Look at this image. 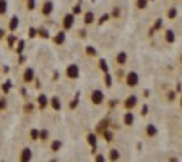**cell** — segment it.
Segmentation results:
<instances>
[{
  "label": "cell",
  "instance_id": "7402d4cb",
  "mask_svg": "<svg viewBox=\"0 0 182 162\" xmlns=\"http://www.w3.org/2000/svg\"><path fill=\"white\" fill-rule=\"evenodd\" d=\"M38 141H42V143L49 141V131L46 129H41L39 130V133H38Z\"/></svg>",
  "mask_w": 182,
  "mask_h": 162
},
{
  "label": "cell",
  "instance_id": "7dc6e473",
  "mask_svg": "<svg viewBox=\"0 0 182 162\" xmlns=\"http://www.w3.org/2000/svg\"><path fill=\"white\" fill-rule=\"evenodd\" d=\"M148 2H154V0H148Z\"/></svg>",
  "mask_w": 182,
  "mask_h": 162
},
{
  "label": "cell",
  "instance_id": "52a82bcc",
  "mask_svg": "<svg viewBox=\"0 0 182 162\" xmlns=\"http://www.w3.org/2000/svg\"><path fill=\"white\" fill-rule=\"evenodd\" d=\"M53 13V2L52 0H45V2L41 4V16L44 17H49Z\"/></svg>",
  "mask_w": 182,
  "mask_h": 162
},
{
  "label": "cell",
  "instance_id": "ffe728a7",
  "mask_svg": "<svg viewBox=\"0 0 182 162\" xmlns=\"http://www.w3.org/2000/svg\"><path fill=\"white\" fill-rule=\"evenodd\" d=\"M107 159H108V161H112V162L119 161V159H121V152H119V149L111 148V149L108 151V157H107Z\"/></svg>",
  "mask_w": 182,
  "mask_h": 162
},
{
  "label": "cell",
  "instance_id": "9a60e30c",
  "mask_svg": "<svg viewBox=\"0 0 182 162\" xmlns=\"http://www.w3.org/2000/svg\"><path fill=\"white\" fill-rule=\"evenodd\" d=\"M122 120H123V124L126 126V127H132V126L135 124V113H133L132 110H126Z\"/></svg>",
  "mask_w": 182,
  "mask_h": 162
},
{
  "label": "cell",
  "instance_id": "8d00e7d4",
  "mask_svg": "<svg viewBox=\"0 0 182 162\" xmlns=\"http://www.w3.org/2000/svg\"><path fill=\"white\" fill-rule=\"evenodd\" d=\"M35 6H37L35 0H27V10H35Z\"/></svg>",
  "mask_w": 182,
  "mask_h": 162
},
{
  "label": "cell",
  "instance_id": "2e32d148",
  "mask_svg": "<svg viewBox=\"0 0 182 162\" xmlns=\"http://www.w3.org/2000/svg\"><path fill=\"white\" fill-rule=\"evenodd\" d=\"M48 101H49V98L46 97L45 94H39L37 97V106L39 110H45L48 108Z\"/></svg>",
  "mask_w": 182,
  "mask_h": 162
},
{
  "label": "cell",
  "instance_id": "d6986e66",
  "mask_svg": "<svg viewBox=\"0 0 182 162\" xmlns=\"http://www.w3.org/2000/svg\"><path fill=\"white\" fill-rule=\"evenodd\" d=\"M49 148L52 152H59L62 148H63V141H60V140H52L49 144Z\"/></svg>",
  "mask_w": 182,
  "mask_h": 162
},
{
  "label": "cell",
  "instance_id": "603a6c76",
  "mask_svg": "<svg viewBox=\"0 0 182 162\" xmlns=\"http://www.w3.org/2000/svg\"><path fill=\"white\" fill-rule=\"evenodd\" d=\"M98 68H100V71H102V73H108L109 71V67H108V63H107L105 59H98V63H97Z\"/></svg>",
  "mask_w": 182,
  "mask_h": 162
},
{
  "label": "cell",
  "instance_id": "ba28073f",
  "mask_svg": "<svg viewBox=\"0 0 182 162\" xmlns=\"http://www.w3.org/2000/svg\"><path fill=\"white\" fill-rule=\"evenodd\" d=\"M35 81V71L32 67H25L23 71V83L24 84H32Z\"/></svg>",
  "mask_w": 182,
  "mask_h": 162
},
{
  "label": "cell",
  "instance_id": "ab89813d",
  "mask_svg": "<svg viewBox=\"0 0 182 162\" xmlns=\"http://www.w3.org/2000/svg\"><path fill=\"white\" fill-rule=\"evenodd\" d=\"M28 37L31 38H35L37 37V28H34V27H31V28H29V31H28Z\"/></svg>",
  "mask_w": 182,
  "mask_h": 162
},
{
  "label": "cell",
  "instance_id": "7a4b0ae2",
  "mask_svg": "<svg viewBox=\"0 0 182 162\" xmlns=\"http://www.w3.org/2000/svg\"><path fill=\"white\" fill-rule=\"evenodd\" d=\"M90 99H91V104L95 105V106H100V105L104 104V101H105V94H104L101 89L95 88L91 91L90 94Z\"/></svg>",
  "mask_w": 182,
  "mask_h": 162
},
{
  "label": "cell",
  "instance_id": "d590c367",
  "mask_svg": "<svg viewBox=\"0 0 182 162\" xmlns=\"http://www.w3.org/2000/svg\"><path fill=\"white\" fill-rule=\"evenodd\" d=\"M7 41H8V46L13 48V45L17 42V38H16V35H14V32H11V34L8 35V37H7Z\"/></svg>",
  "mask_w": 182,
  "mask_h": 162
},
{
  "label": "cell",
  "instance_id": "f546056e",
  "mask_svg": "<svg viewBox=\"0 0 182 162\" xmlns=\"http://www.w3.org/2000/svg\"><path fill=\"white\" fill-rule=\"evenodd\" d=\"M104 84H105L107 88H111L112 87V76L108 73H104Z\"/></svg>",
  "mask_w": 182,
  "mask_h": 162
},
{
  "label": "cell",
  "instance_id": "4316f807",
  "mask_svg": "<svg viewBox=\"0 0 182 162\" xmlns=\"http://www.w3.org/2000/svg\"><path fill=\"white\" fill-rule=\"evenodd\" d=\"M24 48H25V42H24V39H17V42H16V53L17 55H21Z\"/></svg>",
  "mask_w": 182,
  "mask_h": 162
},
{
  "label": "cell",
  "instance_id": "6da1fadb",
  "mask_svg": "<svg viewBox=\"0 0 182 162\" xmlns=\"http://www.w3.org/2000/svg\"><path fill=\"white\" fill-rule=\"evenodd\" d=\"M140 83V77L139 74H137V71L135 70H130L126 73V76H125V84H126L129 88H136L137 85H139Z\"/></svg>",
  "mask_w": 182,
  "mask_h": 162
},
{
  "label": "cell",
  "instance_id": "836d02e7",
  "mask_svg": "<svg viewBox=\"0 0 182 162\" xmlns=\"http://www.w3.org/2000/svg\"><path fill=\"white\" fill-rule=\"evenodd\" d=\"M35 109V105L32 104V102H27L25 105H24V112L25 113H32Z\"/></svg>",
  "mask_w": 182,
  "mask_h": 162
},
{
  "label": "cell",
  "instance_id": "cb8c5ba5",
  "mask_svg": "<svg viewBox=\"0 0 182 162\" xmlns=\"http://www.w3.org/2000/svg\"><path fill=\"white\" fill-rule=\"evenodd\" d=\"M121 14H122L121 7H119V6H114V8H112V11L109 13V16H111V18L118 20V18H121Z\"/></svg>",
  "mask_w": 182,
  "mask_h": 162
},
{
  "label": "cell",
  "instance_id": "d6a6232c",
  "mask_svg": "<svg viewBox=\"0 0 182 162\" xmlns=\"http://www.w3.org/2000/svg\"><path fill=\"white\" fill-rule=\"evenodd\" d=\"M161 27H163V20L159 18V20L156 21V24H154V25L151 27V32H150V34H154V32H156V31H160V29H161Z\"/></svg>",
  "mask_w": 182,
  "mask_h": 162
},
{
  "label": "cell",
  "instance_id": "484cf974",
  "mask_svg": "<svg viewBox=\"0 0 182 162\" xmlns=\"http://www.w3.org/2000/svg\"><path fill=\"white\" fill-rule=\"evenodd\" d=\"M148 6V0H136L135 2V7L137 10H146Z\"/></svg>",
  "mask_w": 182,
  "mask_h": 162
},
{
  "label": "cell",
  "instance_id": "f6af8a7d",
  "mask_svg": "<svg viewBox=\"0 0 182 162\" xmlns=\"http://www.w3.org/2000/svg\"><path fill=\"white\" fill-rule=\"evenodd\" d=\"M177 94H178V95L181 94V83H178V84H177Z\"/></svg>",
  "mask_w": 182,
  "mask_h": 162
},
{
  "label": "cell",
  "instance_id": "60d3db41",
  "mask_svg": "<svg viewBox=\"0 0 182 162\" xmlns=\"http://www.w3.org/2000/svg\"><path fill=\"white\" fill-rule=\"evenodd\" d=\"M3 91H4V94H7V92L10 91V81H6V83L3 84Z\"/></svg>",
  "mask_w": 182,
  "mask_h": 162
},
{
  "label": "cell",
  "instance_id": "e575fe53",
  "mask_svg": "<svg viewBox=\"0 0 182 162\" xmlns=\"http://www.w3.org/2000/svg\"><path fill=\"white\" fill-rule=\"evenodd\" d=\"M86 53H87L88 56H92V58L97 56V50H95L94 46H86Z\"/></svg>",
  "mask_w": 182,
  "mask_h": 162
},
{
  "label": "cell",
  "instance_id": "30bf717a",
  "mask_svg": "<svg viewBox=\"0 0 182 162\" xmlns=\"http://www.w3.org/2000/svg\"><path fill=\"white\" fill-rule=\"evenodd\" d=\"M52 42L56 45V46H62V45H65V42H66V31H63V29L58 31L52 37Z\"/></svg>",
  "mask_w": 182,
  "mask_h": 162
},
{
  "label": "cell",
  "instance_id": "7c38bea8",
  "mask_svg": "<svg viewBox=\"0 0 182 162\" xmlns=\"http://www.w3.org/2000/svg\"><path fill=\"white\" fill-rule=\"evenodd\" d=\"M18 159L21 162H28L32 159V149L29 148V147H24L21 148V151H20L18 154Z\"/></svg>",
  "mask_w": 182,
  "mask_h": 162
},
{
  "label": "cell",
  "instance_id": "4dcf8cb0",
  "mask_svg": "<svg viewBox=\"0 0 182 162\" xmlns=\"http://www.w3.org/2000/svg\"><path fill=\"white\" fill-rule=\"evenodd\" d=\"M7 8H8L7 0H0V16H4L7 13Z\"/></svg>",
  "mask_w": 182,
  "mask_h": 162
},
{
  "label": "cell",
  "instance_id": "277c9868",
  "mask_svg": "<svg viewBox=\"0 0 182 162\" xmlns=\"http://www.w3.org/2000/svg\"><path fill=\"white\" fill-rule=\"evenodd\" d=\"M65 76L69 80H77L80 77V67L76 63H70L66 67V70H65Z\"/></svg>",
  "mask_w": 182,
  "mask_h": 162
},
{
  "label": "cell",
  "instance_id": "74e56055",
  "mask_svg": "<svg viewBox=\"0 0 182 162\" xmlns=\"http://www.w3.org/2000/svg\"><path fill=\"white\" fill-rule=\"evenodd\" d=\"M6 108H7V99L3 97V98H0V112H3Z\"/></svg>",
  "mask_w": 182,
  "mask_h": 162
},
{
  "label": "cell",
  "instance_id": "5bb4252c",
  "mask_svg": "<svg viewBox=\"0 0 182 162\" xmlns=\"http://www.w3.org/2000/svg\"><path fill=\"white\" fill-rule=\"evenodd\" d=\"M144 133H146V136H147V139H154V137H157V134H159V129H157L156 124L148 123L144 129Z\"/></svg>",
  "mask_w": 182,
  "mask_h": 162
},
{
  "label": "cell",
  "instance_id": "e0dca14e",
  "mask_svg": "<svg viewBox=\"0 0 182 162\" xmlns=\"http://www.w3.org/2000/svg\"><path fill=\"white\" fill-rule=\"evenodd\" d=\"M87 144L91 147L92 151H95V148H97V145H98V137H97V134H95V133L87 134Z\"/></svg>",
  "mask_w": 182,
  "mask_h": 162
},
{
  "label": "cell",
  "instance_id": "f35d334b",
  "mask_svg": "<svg viewBox=\"0 0 182 162\" xmlns=\"http://www.w3.org/2000/svg\"><path fill=\"white\" fill-rule=\"evenodd\" d=\"M109 18H111V16H109V13H105V14H102V17H101V20L98 21V24H100V25H101V24H104V23H105V21H108Z\"/></svg>",
  "mask_w": 182,
  "mask_h": 162
},
{
  "label": "cell",
  "instance_id": "d4e9b609",
  "mask_svg": "<svg viewBox=\"0 0 182 162\" xmlns=\"http://www.w3.org/2000/svg\"><path fill=\"white\" fill-rule=\"evenodd\" d=\"M102 137L107 140V143H111L112 140H114V133H112V130H109V129L107 127L102 130Z\"/></svg>",
  "mask_w": 182,
  "mask_h": 162
},
{
  "label": "cell",
  "instance_id": "8fae6325",
  "mask_svg": "<svg viewBox=\"0 0 182 162\" xmlns=\"http://www.w3.org/2000/svg\"><path fill=\"white\" fill-rule=\"evenodd\" d=\"M127 60H129V55H127L125 50H121V52L116 53L115 56V63L119 66V67H123L125 64L127 63Z\"/></svg>",
  "mask_w": 182,
  "mask_h": 162
},
{
  "label": "cell",
  "instance_id": "ee69618b",
  "mask_svg": "<svg viewBox=\"0 0 182 162\" xmlns=\"http://www.w3.org/2000/svg\"><path fill=\"white\" fill-rule=\"evenodd\" d=\"M116 76H118V78H122V77H123V71L118 70V71H116Z\"/></svg>",
  "mask_w": 182,
  "mask_h": 162
},
{
  "label": "cell",
  "instance_id": "7bdbcfd3",
  "mask_svg": "<svg viewBox=\"0 0 182 162\" xmlns=\"http://www.w3.org/2000/svg\"><path fill=\"white\" fill-rule=\"evenodd\" d=\"M147 112H148V106H147V105H143V106H142V109H140V115H143V116H144Z\"/></svg>",
  "mask_w": 182,
  "mask_h": 162
},
{
  "label": "cell",
  "instance_id": "3957f363",
  "mask_svg": "<svg viewBox=\"0 0 182 162\" xmlns=\"http://www.w3.org/2000/svg\"><path fill=\"white\" fill-rule=\"evenodd\" d=\"M74 23H76V16L73 13H66L63 16V18H62V29L66 32L70 31L73 28Z\"/></svg>",
  "mask_w": 182,
  "mask_h": 162
},
{
  "label": "cell",
  "instance_id": "5b68a950",
  "mask_svg": "<svg viewBox=\"0 0 182 162\" xmlns=\"http://www.w3.org/2000/svg\"><path fill=\"white\" fill-rule=\"evenodd\" d=\"M137 102H139L137 97H136L135 94H132V95H129V97L125 98V101H123V104H122V106H123L125 110H133L137 106Z\"/></svg>",
  "mask_w": 182,
  "mask_h": 162
},
{
  "label": "cell",
  "instance_id": "9c48e42d",
  "mask_svg": "<svg viewBox=\"0 0 182 162\" xmlns=\"http://www.w3.org/2000/svg\"><path fill=\"white\" fill-rule=\"evenodd\" d=\"M163 39H164L165 43L172 45V43H175V42H177V34H175L174 29L167 28L165 31H164V34H163Z\"/></svg>",
  "mask_w": 182,
  "mask_h": 162
},
{
  "label": "cell",
  "instance_id": "8992f818",
  "mask_svg": "<svg viewBox=\"0 0 182 162\" xmlns=\"http://www.w3.org/2000/svg\"><path fill=\"white\" fill-rule=\"evenodd\" d=\"M48 106H50V109H53L55 112H60L62 110V99L58 97V95H52L48 101Z\"/></svg>",
  "mask_w": 182,
  "mask_h": 162
},
{
  "label": "cell",
  "instance_id": "4fadbf2b",
  "mask_svg": "<svg viewBox=\"0 0 182 162\" xmlns=\"http://www.w3.org/2000/svg\"><path fill=\"white\" fill-rule=\"evenodd\" d=\"M95 20H97V17H95L94 11L87 10L84 14H83V24H84L86 27H90V25H92V24L95 23Z\"/></svg>",
  "mask_w": 182,
  "mask_h": 162
},
{
  "label": "cell",
  "instance_id": "44dd1931",
  "mask_svg": "<svg viewBox=\"0 0 182 162\" xmlns=\"http://www.w3.org/2000/svg\"><path fill=\"white\" fill-rule=\"evenodd\" d=\"M165 16H167V18H168L169 21H172V20H175L178 17V8L175 7V6H171V7L167 10V13H165Z\"/></svg>",
  "mask_w": 182,
  "mask_h": 162
},
{
  "label": "cell",
  "instance_id": "1f68e13d",
  "mask_svg": "<svg viewBox=\"0 0 182 162\" xmlns=\"http://www.w3.org/2000/svg\"><path fill=\"white\" fill-rule=\"evenodd\" d=\"M38 133H39L38 129H31V130H29V134H28L29 140H31V141H38Z\"/></svg>",
  "mask_w": 182,
  "mask_h": 162
},
{
  "label": "cell",
  "instance_id": "bcb514c9",
  "mask_svg": "<svg viewBox=\"0 0 182 162\" xmlns=\"http://www.w3.org/2000/svg\"><path fill=\"white\" fill-rule=\"evenodd\" d=\"M3 35H4V31H3V29H0V38H2Z\"/></svg>",
  "mask_w": 182,
  "mask_h": 162
},
{
  "label": "cell",
  "instance_id": "b9f144b4",
  "mask_svg": "<svg viewBox=\"0 0 182 162\" xmlns=\"http://www.w3.org/2000/svg\"><path fill=\"white\" fill-rule=\"evenodd\" d=\"M94 161H107V157H104L102 154H95L94 155Z\"/></svg>",
  "mask_w": 182,
  "mask_h": 162
},
{
  "label": "cell",
  "instance_id": "ac0fdd59",
  "mask_svg": "<svg viewBox=\"0 0 182 162\" xmlns=\"http://www.w3.org/2000/svg\"><path fill=\"white\" fill-rule=\"evenodd\" d=\"M18 25H20V18L17 16H13L8 21V31L10 32H16L18 29Z\"/></svg>",
  "mask_w": 182,
  "mask_h": 162
},
{
  "label": "cell",
  "instance_id": "83f0119b",
  "mask_svg": "<svg viewBox=\"0 0 182 162\" xmlns=\"http://www.w3.org/2000/svg\"><path fill=\"white\" fill-rule=\"evenodd\" d=\"M177 97H178V94L175 92V89H169V91H167V94H165V99L168 102H174L175 99H177Z\"/></svg>",
  "mask_w": 182,
  "mask_h": 162
},
{
  "label": "cell",
  "instance_id": "f1b7e54d",
  "mask_svg": "<svg viewBox=\"0 0 182 162\" xmlns=\"http://www.w3.org/2000/svg\"><path fill=\"white\" fill-rule=\"evenodd\" d=\"M37 35L39 38H42V39H48L49 38V32H48V29L46 28H37Z\"/></svg>",
  "mask_w": 182,
  "mask_h": 162
}]
</instances>
